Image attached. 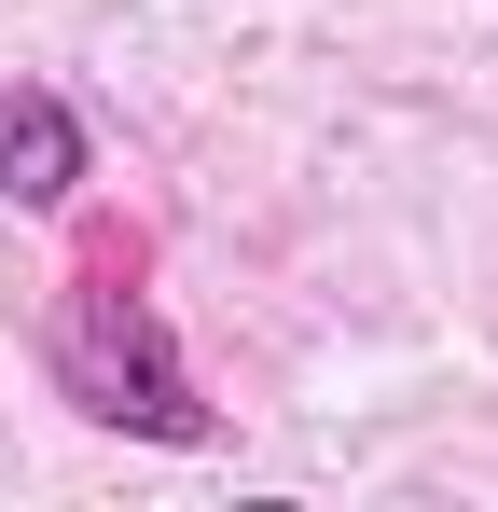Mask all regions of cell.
Listing matches in <instances>:
<instances>
[{
	"label": "cell",
	"instance_id": "obj_1",
	"mask_svg": "<svg viewBox=\"0 0 498 512\" xmlns=\"http://www.w3.org/2000/svg\"><path fill=\"white\" fill-rule=\"evenodd\" d=\"M42 374H56L70 416L125 429V443H222V402L194 388L166 305L125 277V263H83L70 277V305H56V333H42Z\"/></svg>",
	"mask_w": 498,
	"mask_h": 512
},
{
	"label": "cell",
	"instance_id": "obj_2",
	"mask_svg": "<svg viewBox=\"0 0 498 512\" xmlns=\"http://www.w3.org/2000/svg\"><path fill=\"white\" fill-rule=\"evenodd\" d=\"M97 180V139L56 84H0V208H70Z\"/></svg>",
	"mask_w": 498,
	"mask_h": 512
}]
</instances>
